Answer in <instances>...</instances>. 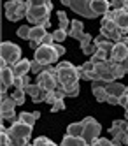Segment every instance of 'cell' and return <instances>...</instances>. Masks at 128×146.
Segmentation results:
<instances>
[{
  "label": "cell",
  "instance_id": "obj_27",
  "mask_svg": "<svg viewBox=\"0 0 128 146\" xmlns=\"http://www.w3.org/2000/svg\"><path fill=\"white\" fill-rule=\"evenodd\" d=\"M126 127H128V120H114L112 125H111V129H109V132H111L112 135H116V134L123 132Z\"/></svg>",
  "mask_w": 128,
  "mask_h": 146
},
{
  "label": "cell",
  "instance_id": "obj_52",
  "mask_svg": "<svg viewBox=\"0 0 128 146\" xmlns=\"http://www.w3.org/2000/svg\"><path fill=\"white\" fill-rule=\"evenodd\" d=\"M125 111H126V113H128V102H126V104H125Z\"/></svg>",
  "mask_w": 128,
  "mask_h": 146
},
{
  "label": "cell",
  "instance_id": "obj_6",
  "mask_svg": "<svg viewBox=\"0 0 128 146\" xmlns=\"http://www.w3.org/2000/svg\"><path fill=\"white\" fill-rule=\"evenodd\" d=\"M82 125H84V130H82L84 141H86L88 144H95V141L98 139L100 130H102L100 123L95 120V118H91V116H86V118L82 120Z\"/></svg>",
  "mask_w": 128,
  "mask_h": 146
},
{
  "label": "cell",
  "instance_id": "obj_11",
  "mask_svg": "<svg viewBox=\"0 0 128 146\" xmlns=\"http://www.w3.org/2000/svg\"><path fill=\"white\" fill-rule=\"evenodd\" d=\"M69 7L76 14L84 16V18H95L97 16L93 13V9H91V0H72Z\"/></svg>",
  "mask_w": 128,
  "mask_h": 146
},
{
  "label": "cell",
  "instance_id": "obj_1",
  "mask_svg": "<svg viewBox=\"0 0 128 146\" xmlns=\"http://www.w3.org/2000/svg\"><path fill=\"white\" fill-rule=\"evenodd\" d=\"M55 74L58 78L60 86L65 88L67 97L79 95V67L72 65L70 62H60L55 69Z\"/></svg>",
  "mask_w": 128,
  "mask_h": 146
},
{
  "label": "cell",
  "instance_id": "obj_45",
  "mask_svg": "<svg viewBox=\"0 0 128 146\" xmlns=\"http://www.w3.org/2000/svg\"><path fill=\"white\" fill-rule=\"evenodd\" d=\"M79 42H81V48H82V46H86V44L93 42V37H91L90 34H84V35H82V39L79 40Z\"/></svg>",
  "mask_w": 128,
  "mask_h": 146
},
{
  "label": "cell",
  "instance_id": "obj_39",
  "mask_svg": "<svg viewBox=\"0 0 128 146\" xmlns=\"http://www.w3.org/2000/svg\"><path fill=\"white\" fill-rule=\"evenodd\" d=\"M30 30H32V28L25 25V27H19L16 34H18V37H21V39H30Z\"/></svg>",
  "mask_w": 128,
  "mask_h": 146
},
{
  "label": "cell",
  "instance_id": "obj_4",
  "mask_svg": "<svg viewBox=\"0 0 128 146\" xmlns=\"http://www.w3.org/2000/svg\"><path fill=\"white\" fill-rule=\"evenodd\" d=\"M28 13V4L25 0H9L5 4V18L9 21H19Z\"/></svg>",
  "mask_w": 128,
  "mask_h": 146
},
{
  "label": "cell",
  "instance_id": "obj_31",
  "mask_svg": "<svg viewBox=\"0 0 128 146\" xmlns=\"http://www.w3.org/2000/svg\"><path fill=\"white\" fill-rule=\"evenodd\" d=\"M25 95H26V92H25L23 88H16V90L13 92V97L16 99L18 106H23V104H25Z\"/></svg>",
  "mask_w": 128,
  "mask_h": 146
},
{
  "label": "cell",
  "instance_id": "obj_48",
  "mask_svg": "<svg viewBox=\"0 0 128 146\" xmlns=\"http://www.w3.org/2000/svg\"><path fill=\"white\" fill-rule=\"evenodd\" d=\"M53 48L56 49V53H58L60 56H63V55H65V48H63L61 44H53Z\"/></svg>",
  "mask_w": 128,
  "mask_h": 146
},
{
  "label": "cell",
  "instance_id": "obj_9",
  "mask_svg": "<svg viewBox=\"0 0 128 146\" xmlns=\"http://www.w3.org/2000/svg\"><path fill=\"white\" fill-rule=\"evenodd\" d=\"M37 83H39L42 88H46L48 92H51V90H55V88L60 86L58 78H56V74H55V69H53L51 65H49L48 70L40 72V74H37Z\"/></svg>",
  "mask_w": 128,
  "mask_h": 146
},
{
  "label": "cell",
  "instance_id": "obj_13",
  "mask_svg": "<svg viewBox=\"0 0 128 146\" xmlns=\"http://www.w3.org/2000/svg\"><path fill=\"white\" fill-rule=\"evenodd\" d=\"M112 19L116 21V25H118L121 28V32L126 34L128 32V7H121V9H114V11H109Z\"/></svg>",
  "mask_w": 128,
  "mask_h": 146
},
{
  "label": "cell",
  "instance_id": "obj_22",
  "mask_svg": "<svg viewBox=\"0 0 128 146\" xmlns=\"http://www.w3.org/2000/svg\"><path fill=\"white\" fill-rule=\"evenodd\" d=\"M109 7H111V2H107V0H91V9H93V13L97 16L107 14Z\"/></svg>",
  "mask_w": 128,
  "mask_h": 146
},
{
  "label": "cell",
  "instance_id": "obj_26",
  "mask_svg": "<svg viewBox=\"0 0 128 146\" xmlns=\"http://www.w3.org/2000/svg\"><path fill=\"white\" fill-rule=\"evenodd\" d=\"M18 106V102L16 99L11 95V97H4L2 99V104H0V113H4V111H13L14 108Z\"/></svg>",
  "mask_w": 128,
  "mask_h": 146
},
{
  "label": "cell",
  "instance_id": "obj_28",
  "mask_svg": "<svg viewBox=\"0 0 128 146\" xmlns=\"http://www.w3.org/2000/svg\"><path fill=\"white\" fill-rule=\"evenodd\" d=\"M82 130H84V125H82V121L70 123L69 127H67V134H70V135H82Z\"/></svg>",
  "mask_w": 128,
  "mask_h": 146
},
{
  "label": "cell",
  "instance_id": "obj_17",
  "mask_svg": "<svg viewBox=\"0 0 128 146\" xmlns=\"http://www.w3.org/2000/svg\"><path fill=\"white\" fill-rule=\"evenodd\" d=\"M11 67H13V72H14L16 78L18 76H26V72L32 70V62L26 60V58H19L16 64H13Z\"/></svg>",
  "mask_w": 128,
  "mask_h": 146
},
{
  "label": "cell",
  "instance_id": "obj_3",
  "mask_svg": "<svg viewBox=\"0 0 128 146\" xmlns=\"http://www.w3.org/2000/svg\"><path fill=\"white\" fill-rule=\"evenodd\" d=\"M100 34H102L104 37L111 39L112 42H118V40H121V37L125 35V34L121 32V28L116 25V21L112 19L111 13H107V14L102 18V23H100Z\"/></svg>",
  "mask_w": 128,
  "mask_h": 146
},
{
  "label": "cell",
  "instance_id": "obj_20",
  "mask_svg": "<svg viewBox=\"0 0 128 146\" xmlns=\"http://www.w3.org/2000/svg\"><path fill=\"white\" fill-rule=\"evenodd\" d=\"M0 76H2V85H4V86L9 88V86L14 85L16 76H14L13 67H11V65H7V67H4V69H0Z\"/></svg>",
  "mask_w": 128,
  "mask_h": 146
},
{
  "label": "cell",
  "instance_id": "obj_30",
  "mask_svg": "<svg viewBox=\"0 0 128 146\" xmlns=\"http://www.w3.org/2000/svg\"><path fill=\"white\" fill-rule=\"evenodd\" d=\"M97 49H98V44L95 42V40H93V42H90V44H86V46H82V48H81V51H82V53L86 55V56H91V55H95V53H97Z\"/></svg>",
  "mask_w": 128,
  "mask_h": 146
},
{
  "label": "cell",
  "instance_id": "obj_23",
  "mask_svg": "<svg viewBox=\"0 0 128 146\" xmlns=\"http://www.w3.org/2000/svg\"><path fill=\"white\" fill-rule=\"evenodd\" d=\"M39 116H40V113H39V111H34V113H26V111H23V113H19V114H18V120L34 127L35 121L39 120Z\"/></svg>",
  "mask_w": 128,
  "mask_h": 146
},
{
  "label": "cell",
  "instance_id": "obj_37",
  "mask_svg": "<svg viewBox=\"0 0 128 146\" xmlns=\"http://www.w3.org/2000/svg\"><path fill=\"white\" fill-rule=\"evenodd\" d=\"M26 4L28 7H34V5H48L53 9V2L51 0H26Z\"/></svg>",
  "mask_w": 128,
  "mask_h": 146
},
{
  "label": "cell",
  "instance_id": "obj_24",
  "mask_svg": "<svg viewBox=\"0 0 128 146\" xmlns=\"http://www.w3.org/2000/svg\"><path fill=\"white\" fill-rule=\"evenodd\" d=\"M46 34H48L46 28H42L40 25H35V27H32V30H30V39H28V40H32V42H39V44H40L42 37H44Z\"/></svg>",
  "mask_w": 128,
  "mask_h": 146
},
{
  "label": "cell",
  "instance_id": "obj_8",
  "mask_svg": "<svg viewBox=\"0 0 128 146\" xmlns=\"http://www.w3.org/2000/svg\"><path fill=\"white\" fill-rule=\"evenodd\" d=\"M53 9L48 5H34V7H28V13H26V19L34 25H40L42 21L49 19Z\"/></svg>",
  "mask_w": 128,
  "mask_h": 146
},
{
  "label": "cell",
  "instance_id": "obj_19",
  "mask_svg": "<svg viewBox=\"0 0 128 146\" xmlns=\"http://www.w3.org/2000/svg\"><path fill=\"white\" fill-rule=\"evenodd\" d=\"M84 34H86V32H84V27H82V23L79 21V19H72V21H70V30H69V37L81 40Z\"/></svg>",
  "mask_w": 128,
  "mask_h": 146
},
{
  "label": "cell",
  "instance_id": "obj_47",
  "mask_svg": "<svg viewBox=\"0 0 128 146\" xmlns=\"http://www.w3.org/2000/svg\"><path fill=\"white\" fill-rule=\"evenodd\" d=\"M105 102H109L111 106H119V99L114 97V95H107V100H105Z\"/></svg>",
  "mask_w": 128,
  "mask_h": 146
},
{
  "label": "cell",
  "instance_id": "obj_41",
  "mask_svg": "<svg viewBox=\"0 0 128 146\" xmlns=\"http://www.w3.org/2000/svg\"><path fill=\"white\" fill-rule=\"evenodd\" d=\"M111 7H114V9L128 7V0H111Z\"/></svg>",
  "mask_w": 128,
  "mask_h": 146
},
{
  "label": "cell",
  "instance_id": "obj_14",
  "mask_svg": "<svg viewBox=\"0 0 128 146\" xmlns=\"http://www.w3.org/2000/svg\"><path fill=\"white\" fill-rule=\"evenodd\" d=\"M126 56H128V48H126V44L123 42V40H118V42L114 44L111 55H109V60L111 62H116V64H119V62H123Z\"/></svg>",
  "mask_w": 128,
  "mask_h": 146
},
{
  "label": "cell",
  "instance_id": "obj_5",
  "mask_svg": "<svg viewBox=\"0 0 128 146\" xmlns=\"http://www.w3.org/2000/svg\"><path fill=\"white\" fill-rule=\"evenodd\" d=\"M34 58L39 60L40 64H44V65H53V64H55V62L60 58V55L56 53V49L53 48V44H40V46L35 49Z\"/></svg>",
  "mask_w": 128,
  "mask_h": 146
},
{
  "label": "cell",
  "instance_id": "obj_34",
  "mask_svg": "<svg viewBox=\"0 0 128 146\" xmlns=\"http://www.w3.org/2000/svg\"><path fill=\"white\" fill-rule=\"evenodd\" d=\"M26 85H30L28 74H26V76H18V78L14 79V85H13V86H16V88H25Z\"/></svg>",
  "mask_w": 128,
  "mask_h": 146
},
{
  "label": "cell",
  "instance_id": "obj_7",
  "mask_svg": "<svg viewBox=\"0 0 128 146\" xmlns=\"http://www.w3.org/2000/svg\"><path fill=\"white\" fill-rule=\"evenodd\" d=\"M0 56H2L9 65H13L21 58V48L18 44H14V42L4 40V42L0 44Z\"/></svg>",
  "mask_w": 128,
  "mask_h": 146
},
{
  "label": "cell",
  "instance_id": "obj_51",
  "mask_svg": "<svg viewBox=\"0 0 128 146\" xmlns=\"http://www.w3.org/2000/svg\"><path fill=\"white\" fill-rule=\"evenodd\" d=\"M60 2H61L63 5H70V2H72V0H60Z\"/></svg>",
  "mask_w": 128,
  "mask_h": 146
},
{
  "label": "cell",
  "instance_id": "obj_42",
  "mask_svg": "<svg viewBox=\"0 0 128 146\" xmlns=\"http://www.w3.org/2000/svg\"><path fill=\"white\" fill-rule=\"evenodd\" d=\"M58 100V97H56V93H55V90H51V92H48V95H46V102L48 104H51V106H53V104H55Z\"/></svg>",
  "mask_w": 128,
  "mask_h": 146
},
{
  "label": "cell",
  "instance_id": "obj_38",
  "mask_svg": "<svg viewBox=\"0 0 128 146\" xmlns=\"http://www.w3.org/2000/svg\"><path fill=\"white\" fill-rule=\"evenodd\" d=\"M2 120L4 121H16L18 120V114L14 113V109L13 111H4L2 113Z\"/></svg>",
  "mask_w": 128,
  "mask_h": 146
},
{
  "label": "cell",
  "instance_id": "obj_25",
  "mask_svg": "<svg viewBox=\"0 0 128 146\" xmlns=\"http://www.w3.org/2000/svg\"><path fill=\"white\" fill-rule=\"evenodd\" d=\"M95 42L98 44V48H100V49H104V51H107V53L111 55V51H112V48H114V44H112V40H111V39H107V37H104V35L100 34L98 37H95Z\"/></svg>",
  "mask_w": 128,
  "mask_h": 146
},
{
  "label": "cell",
  "instance_id": "obj_49",
  "mask_svg": "<svg viewBox=\"0 0 128 146\" xmlns=\"http://www.w3.org/2000/svg\"><path fill=\"white\" fill-rule=\"evenodd\" d=\"M121 64V67H123V70H125V74H128V56L123 60V62H119Z\"/></svg>",
  "mask_w": 128,
  "mask_h": 146
},
{
  "label": "cell",
  "instance_id": "obj_21",
  "mask_svg": "<svg viewBox=\"0 0 128 146\" xmlns=\"http://www.w3.org/2000/svg\"><path fill=\"white\" fill-rule=\"evenodd\" d=\"M88 143L84 141L82 135H70L65 134V137L61 139V146H86Z\"/></svg>",
  "mask_w": 128,
  "mask_h": 146
},
{
  "label": "cell",
  "instance_id": "obj_2",
  "mask_svg": "<svg viewBox=\"0 0 128 146\" xmlns=\"http://www.w3.org/2000/svg\"><path fill=\"white\" fill-rule=\"evenodd\" d=\"M32 125H26L23 121H13L11 123V127L7 129V132L11 134V137H13V144H19V146H23V144H32L30 143V135H32Z\"/></svg>",
  "mask_w": 128,
  "mask_h": 146
},
{
  "label": "cell",
  "instance_id": "obj_29",
  "mask_svg": "<svg viewBox=\"0 0 128 146\" xmlns=\"http://www.w3.org/2000/svg\"><path fill=\"white\" fill-rule=\"evenodd\" d=\"M104 60H109V53L98 48V49H97V53L91 55V62H93V64H98V62H104Z\"/></svg>",
  "mask_w": 128,
  "mask_h": 146
},
{
  "label": "cell",
  "instance_id": "obj_32",
  "mask_svg": "<svg viewBox=\"0 0 128 146\" xmlns=\"http://www.w3.org/2000/svg\"><path fill=\"white\" fill-rule=\"evenodd\" d=\"M69 35V30H63V28H58L53 32V37H55V42H63Z\"/></svg>",
  "mask_w": 128,
  "mask_h": 146
},
{
  "label": "cell",
  "instance_id": "obj_18",
  "mask_svg": "<svg viewBox=\"0 0 128 146\" xmlns=\"http://www.w3.org/2000/svg\"><path fill=\"white\" fill-rule=\"evenodd\" d=\"M105 90H107V95H114V97H121L123 93H125V90H126V86L123 85V83H118V81H109L107 85H105Z\"/></svg>",
  "mask_w": 128,
  "mask_h": 146
},
{
  "label": "cell",
  "instance_id": "obj_43",
  "mask_svg": "<svg viewBox=\"0 0 128 146\" xmlns=\"http://www.w3.org/2000/svg\"><path fill=\"white\" fill-rule=\"evenodd\" d=\"M114 72H116V79H119V78L125 76V70H123L121 64H116V62H114Z\"/></svg>",
  "mask_w": 128,
  "mask_h": 146
},
{
  "label": "cell",
  "instance_id": "obj_35",
  "mask_svg": "<svg viewBox=\"0 0 128 146\" xmlns=\"http://www.w3.org/2000/svg\"><path fill=\"white\" fill-rule=\"evenodd\" d=\"M32 144H34V146H55V143H53L49 137H46V135H40V137H37Z\"/></svg>",
  "mask_w": 128,
  "mask_h": 146
},
{
  "label": "cell",
  "instance_id": "obj_33",
  "mask_svg": "<svg viewBox=\"0 0 128 146\" xmlns=\"http://www.w3.org/2000/svg\"><path fill=\"white\" fill-rule=\"evenodd\" d=\"M48 69H49V65H44V64H40L39 60L34 58V62H32V70L30 72H37V74H40V72H44Z\"/></svg>",
  "mask_w": 128,
  "mask_h": 146
},
{
  "label": "cell",
  "instance_id": "obj_10",
  "mask_svg": "<svg viewBox=\"0 0 128 146\" xmlns=\"http://www.w3.org/2000/svg\"><path fill=\"white\" fill-rule=\"evenodd\" d=\"M95 70H97V74H98V79H102V81H105V83L116 79L114 62H111V60H104V62L95 64Z\"/></svg>",
  "mask_w": 128,
  "mask_h": 146
},
{
  "label": "cell",
  "instance_id": "obj_36",
  "mask_svg": "<svg viewBox=\"0 0 128 146\" xmlns=\"http://www.w3.org/2000/svg\"><path fill=\"white\" fill-rule=\"evenodd\" d=\"M56 16H58V21H60V28H63V30H67V27L70 25V21H69V18H67V14L63 13V11H58V13H56Z\"/></svg>",
  "mask_w": 128,
  "mask_h": 146
},
{
  "label": "cell",
  "instance_id": "obj_12",
  "mask_svg": "<svg viewBox=\"0 0 128 146\" xmlns=\"http://www.w3.org/2000/svg\"><path fill=\"white\" fill-rule=\"evenodd\" d=\"M23 90L26 92V95L32 97V102H35V104H39V102H46L48 90L42 88L39 83H35V85H32V83H30V85H26Z\"/></svg>",
  "mask_w": 128,
  "mask_h": 146
},
{
  "label": "cell",
  "instance_id": "obj_44",
  "mask_svg": "<svg viewBox=\"0 0 128 146\" xmlns=\"http://www.w3.org/2000/svg\"><path fill=\"white\" fill-rule=\"evenodd\" d=\"M95 144H97V146H112V141L105 139V137H98L97 141H95ZM95 144H93V146H95Z\"/></svg>",
  "mask_w": 128,
  "mask_h": 146
},
{
  "label": "cell",
  "instance_id": "obj_46",
  "mask_svg": "<svg viewBox=\"0 0 128 146\" xmlns=\"http://www.w3.org/2000/svg\"><path fill=\"white\" fill-rule=\"evenodd\" d=\"M53 40H55V37H53V34H46L44 37H42L40 44H53Z\"/></svg>",
  "mask_w": 128,
  "mask_h": 146
},
{
  "label": "cell",
  "instance_id": "obj_15",
  "mask_svg": "<svg viewBox=\"0 0 128 146\" xmlns=\"http://www.w3.org/2000/svg\"><path fill=\"white\" fill-rule=\"evenodd\" d=\"M79 78L82 81H95V79H98V74H97V70H95V64L91 60L79 67Z\"/></svg>",
  "mask_w": 128,
  "mask_h": 146
},
{
  "label": "cell",
  "instance_id": "obj_40",
  "mask_svg": "<svg viewBox=\"0 0 128 146\" xmlns=\"http://www.w3.org/2000/svg\"><path fill=\"white\" fill-rule=\"evenodd\" d=\"M63 109H65V102H63V99H58L51 106V113H58V111H63Z\"/></svg>",
  "mask_w": 128,
  "mask_h": 146
},
{
  "label": "cell",
  "instance_id": "obj_50",
  "mask_svg": "<svg viewBox=\"0 0 128 146\" xmlns=\"http://www.w3.org/2000/svg\"><path fill=\"white\" fill-rule=\"evenodd\" d=\"M40 27H42V28H46V30H48V28L51 27V21H49V19H46V21H42V23H40Z\"/></svg>",
  "mask_w": 128,
  "mask_h": 146
},
{
  "label": "cell",
  "instance_id": "obj_16",
  "mask_svg": "<svg viewBox=\"0 0 128 146\" xmlns=\"http://www.w3.org/2000/svg\"><path fill=\"white\" fill-rule=\"evenodd\" d=\"M105 85H107V83L102 81V79L91 81V92H93L95 99H97L98 102H105V100H107V90H105Z\"/></svg>",
  "mask_w": 128,
  "mask_h": 146
}]
</instances>
